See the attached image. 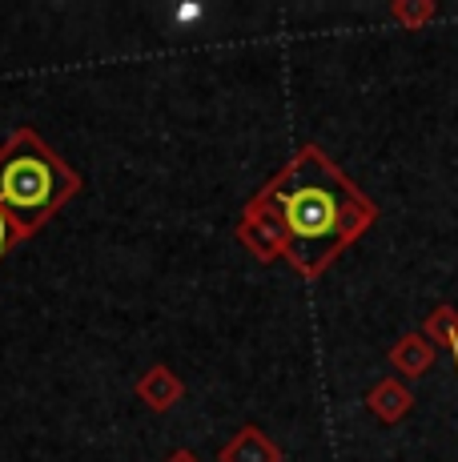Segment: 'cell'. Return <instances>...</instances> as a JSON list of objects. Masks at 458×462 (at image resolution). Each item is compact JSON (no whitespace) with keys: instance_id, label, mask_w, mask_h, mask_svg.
Returning <instances> with one entry per match:
<instances>
[{"instance_id":"cell-1","label":"cell","mask_w":458,"mask_h":462,"mask_svg":"<svg viewBox=\"0 0 458 462\" xmlns=\"http://www.w3.org/2000/svg\"><path fill=\"white\" fill-rule=\"evenodd\" d=\"M374 201L318 145H306L250 206L242 237L261 262L289 257L302 278H318L374 226Z\"/></svg>"},{"instance_id":"cell-2","label":"cell","mask_w":458,"mask_h":462,"mask_svg":"<svg viewBox=\"0 0 458 462\" xmlns=\"http://www.w3.org/2000/svg\"><path fill=\"white\" fill-rule=\"evenodd\" d=\"M77 189V177L65 162L41 145L37 133L21 129L5 149H0V209L32 234L41 217H49L69 193Z\"/></svg>"},{"instance_id":"cell-3","label":"cell","mask_w":458,"mask_h":462,"mask_svg":"<svg viewBox=\"0 0 458 462\" xmlns=\"http://www.w3.org/2000/svg\"><path fill=\"white\" fill-rule=\"evenodd\" d=\"M366 406L378 422H398L414 411V390L402 378H382V382H374V390L366 394Z\"/></svg>"},{"instance_id":"cell-4","label":"cell","mask_w":458,"mask_h":462,"mask_svg":"<svg viewBox=\"0 0 458 462\" xmlns=\"http://www.w3.org/2000/svg\"><path fill=\"white\" fill-rule=\"evenodd\" d=\"M435 346L426 342L418 330L414 334H402L398 342H394V350H390V366L398 370L402 378H422L430 366H435Z\"/></svg>"},{"instance_id":"cell-5","label":"cell","mask_w":458,"mask_h":462,"mask_svg":"<svg viewBox=\"0 0 458 462\" xmlns=\"http://www.w3.org/2000/svg\"><path fill=\"white\" fill-rule=\"evenodd\" d=\"M222 462H281V450L258 430V426H245V430L222 450Z\"/></svg>"},{"instance_id":"cell-6","label":"cell","mask_w":458,"mask_h":462,"mask_svg":"<svg viewBox=\"0 0 458 462\" xmlns=\"http://www.w3.org/2000/svg\"><path fill=\"white\" fill-rule=\"evenodd\" d=\"M418 334L426 337L435 350H454V346H458V310H454V306L430 310V318L422 322Z\"/></svg>"},{"instance_id":"cell-7","label":"cell","mask_w":458,"mask_h":462,"mask_svg":"<svg viewBox=\"0 0 458 462\" xmlns=\"http://www.w3.org/2000/svg\"><path fill=\"white\" fill-rule=\"evenodd\" d=\"M141 398H145L149 406H157V411H165V406H173L181 398V382L169 374V370H149L145 378H141Z\"/></svg>"},{"instance_id":"cell-8","label":"cell","mask_w":458,"mask_h":462,"mask_svg":"<svg viewBox=\"0 0 458 462\" xmlns=\"http://www.w3.org/2000/svg\"><path fill=\"white\" fill-rule=\"evenodd\" d=\"M435 13H438L435 0H394V5H390V16L402 24V29H410V32L426 29V24L435 21Z\"/></svg>"},{"instance_id":"cell-9","label":"cell","mask_w":458,"mask_h":462,"mask_svg":"<svg viewBox=\"0 0 458 462\" xmlns=\"http://www.w3.org/2000/svg\"><path fill=\"white\" fill-rule=\"evenodd\" d=\"M21 237H24V229L16 226V221L8 217L5 209H0V257H5V250H8L13 242H21Z\"/></svg>"},{"instance_id":"cell-10","label":"cell","mask_w":458,"mask_h":462,"mask_svg":"<svg viewBox=\"0 0 458 462\" xmlns=\"http://www.w3.org/2000/svg\"><path fill=\"white\" fill-rule=\"evenodd\" d=\"M169 462H197V458H193V455H189V450H178V455H173Z\"/></svg>"},{"instance_id":"cell-11","label":"cell","mask_w":458,"mask_h":462,"mask_svg":"<svg viewBox=\"0 0 458 462\" xmlns=\"http://www.w3.org/2000/svg\"><path fill=\"white\" fill-rule=\"evenodd\" d=\"M451 354H454V366H458V346H454V350H451Z\"/></svg>"}]
</instances>
